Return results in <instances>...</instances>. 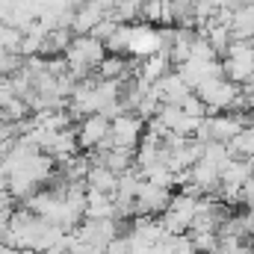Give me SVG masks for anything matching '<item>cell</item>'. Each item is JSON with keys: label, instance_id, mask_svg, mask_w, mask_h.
I'll return each mask as SVG.
<instances>
[{"label": "cell", "instance_id": "6da1fadb", "mask_svg": "<svg viewBox=\"0 0 254 254\" xmlns=\"http://www.w3.org/2000/svg\"><path fill=\"white\" fill-rule=\"evenodd\" d=\"M142 130H145V122L136 119L133 113H125V116L110 122V142H113V148L136 151V145L142 139Z\"/></svg>", "mask_w": 254, "mask_h": 254}, {"label": "cell", "instance_id": "7a4b0ae2", "mask_svg": "<svg viewBox=\"0 0 254 254\" xmlns=\"http://www.w3.org/2000/svg\"><path fill=\"white\" fill-rule=\"evenodd\" d=\"M74 133H77V148L80 151H95L110 136V122L101 113H95V116H86L80 125L74 127Z\"/></svg>", "mask_w": 254, "mask_h": 254}, {"label": "cell", "instance_id": "3957f363", "mask_svg": "<svg viewBox=\"0 0 254 254\" xmlns=\"http://www.w3.org/2000/svg\"><path fill=\"white\" fill-rule=\"evenodd\" d=\"M154 86V92L160 95V101L163 104H181L187 95H190V89H187V83L181 80V74L178 71H169L166 77H160L157 83H151Z\"/></svg>", "mask_w": 254, "mask_h": 254}, {"label": "cell", "instance_id": "277c9868", "mask_svg": "<svg viewBox=\"0 0 254 254\" xmlns=\"http://www.w3.org/2000/svg\"><path fill=\"white\" fill-rule=\"evenodd\" d=\"M71 39H74L71 30H48L45 39H42V45H39V57L42 60L63 57L65 51H68V45H71Z\"/></svg>", "mask_w": 254, "mask_h": 254}, {"label": "cell", "instance_id": "5b68a950", "mask_svg": "<svg viewBox=\"0 0 254 254\" xmlns=\"http://www.w3.org/2000/svg\"><path fill=\"white\" fill-rule=\"evenodd\" d=\"M172 71V63H169V54H151V57H145L142 63H139V77L142 80H148V83H157L160 77H166Z\"/></svg>", "mask_w": 254, "mask_h": 254}, {"label": "cell", "instance_id": "8992f818", "mask_svg": "<svg viewBox=\"0 0 254 254\" xmlns=\"http://www.w3.org/2000/svg\"><path fill=\"white\" fill-rule=\"evenodd\" d=\"M231 160H252L254 157V127H243L231 142H225Z\"/></svg>", "mask_w": 254, "mask_h": 254}, {"label": "cell", "instance_id": "52a82bcc", "mask_svg": "<svg viewBox=\"0 0 254 254\" xmlns=\"http://www.w3.org/2000/svg\"><path fill=\"white\" fill-rule=\"evenodd\" d=\"M101 18H104V12H101V9H95V6H89V3H83V6L74 12V21H71V33H74V36H89Z\"/></svg>", "mask_w": 254, "mask_h": 254}, {"label": "cell", "instance_id": "ba28073f", "mask_svg": "<svg viewBox=\"0 0 254 254\" xmlns=\"http://www.w3.org/2000/svg\"><path fill=\"white\" fill-rule=\"evenodd\" d=\"M130 39H133V24H119L116 33L104 42L110 57H127L130 54Z\"/></svg>", "mask_w": 254, "mask_h": 254}, {"label": "cell", "instance_id": "9c48e42d", "mask_svg": "<svg viewBox=\"0 0 254 254\" xmlns=\"http://www.w3.org/2000/svg\"><path fill=\"white\" fill-rule=\"evenodd\" d=\"M116 181H119V178H116L110 169H104V166H89V175H86L89 190L104 192V195H113V192H116Z\"/></svg>", "mask_w": 254, "mask_h": 254}, {"label": "cell", "instance_id": "30bf717a", "mask_svg": "<svg viewBox=\"0 0 254 254\" xmlns=\"http://www.w3.org/2000/svg\"><path fill=\"white\" fill-rule=\"evenodd\" d=\"M95 77L98 80H122L127 77V57H104V63L95 68Z\"/></svg>", "mask_w": 254, "mask_h": 254}, {"label": "cell", "instance_id": "8fae6325", "mask_svg": "<svg viewBox=\"0 0 254 254\" xmlns=\"http://www.w3.org/2000/svg\"><path fill=\"white\" fill-rule=\"evenodd\" d=\"M21 36H24L21 30L0 24V51H6V54H18V48H21Z\"/></svg>", "mask_w": 254, "mask_h": 254}, {"label": "cell", "instance_id": "7c38bea8", "mask_svg": "<svg viewBox=\"0 0 254 254\" xmlns=\"http://www.w3.org/2000/svg\"><path fill=\"white\" fill-rule=\"evenodd\" d=\"M178 107H181V113H184V116H190V119H207V107H204V101H201L195 92H190Z\"/></svg>", "mask_w": 254, "mask_h": 254}, {"label": "cell", "instance_id": "4fadbf2b", "mask_svg": "<svg viewBox=\"0 0 254 254\" xmlns=\"http://www.w3.org/2000/svg\"><path fill=\"white\" fill-rule=\"evenodd\" d=\"M157 119L163 122L166 130H178V125L184 122V113H181V107H178V104H163V107H160V113H157Z\"/></svg>", "mask_w": 254, "mask_h": 254}, {"label": "cell", "instance_id": "5bb4252c", "mask_svg": "<svg viewBox=\"0 0 254 254\" xmlns=\"http://www.w3.org/2000/svg\"><path fill=\"white\" fill-rule=\"evenodd\" d=\"M116 27H119V24H116V21H113L110 15H104V18H101V21L95 24V30H92L89 36H92V39H98V42H107V39H110V36L116 33Z\"/></svg>", "mask_w": 254, "mask_h": 254}, {"label": "cell", "instance_id": "9a60e30c", "mask_svg": "<svg viewBox=\"0 0 254 254\" xmlns=\"http://www.w3.org/2000/svg\"><path fill=\"white\" fill-rule=\"evenodd\" d=\"M198 3H204V6H210V9H222L228 0H198Z\"/></svg>", "mask_w": 254, "mask_h": 254}, {"label": "cell", "instance_id": "2e32d148", "mask_svg": "<svg viewBox=\"0 0 254 254\" xmlns=\"http://www.w3.org/2000/svg\"><path fill=\"white\" fill-rule=\"evenodd\" d=\"M0 254H21V252H18V249H12V246H6V243H3V246H0Z\"/></svg>", "mask_w": 254, "mask_h": 254}, {"label": "cell", "instance_id": "e0dca14e", "mask_svg": "<svg viewBox=\"0 0 254 254\" xmlns=\"http://www.w3.org/2000/svg\"><path fill=\"white\" fill-rule=\"evenodd\" d=\"M6 243V222H0V246Z\"/></svg>", "mask_w": 254, "mask_h": 254}]
</instances>
